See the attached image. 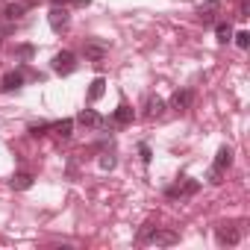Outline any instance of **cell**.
Instances as JSON below:
<instances>
[{
    "mask_svg": "<svg viewBox=\"0 0 250 250\" xmlns=\"http://www.w3.org/2000/svg\"><path fill=\"white\" fill-rule=\"evenodd\" d=\"M229 165H232V147H227V145H224V147L218 150V156H215V165H212L209 183H215V186H218V183H221V177H224V171H227Z\"/></svg>",
    "mask_w": 250,
    "mask_h": 250,
    "instance_id": "obj_1",
    "label": "cell"
},
{
    "mask_svg": "<svg viewBox=\"0 0 250 250\" xmlns=\"http://www.w3.org/2000/svg\"><path fill=\"white\" fill-rule=\"evenodd\" d=\"M53 71H56L59 77L74 74V71H77V56H74L71 50H59V53L53 56Z\"/></svg>",
    "mask_w": 250,
    "mask_h": 250,
    "instance_id": "obj_2",
    "label": "cell"
},
{
    "mask_svg": "<svg viewBox=\"0 0 250 250\" xmlns=\"http://www.w3.org/2000/svg\"><path fill=\"white\" fill-rule=\"evenodd\" d=\"M83 53H85V59H91V62H103V59H106V53H109V44H106V42H100V39H85Z\"/></svg>",
    "mask_w": 250,
    "mask_h": 250,
    "instance_id": "obj_3",
    "label": "cell"
},
{
    "mask_svg": "<svg viewBox=\"0 0 250 250\" xmlns=\"http://www.w3.org/2000/svg\"><path fill=\"white\" fill-rule=\"evenodd\" d=\"M218 15H221V0H206V3L197 9V18H200L203 27H212L218 21Z\"/></svg>",
    "mask_w": 250,
    "mask_h": 250,
    "instance_id": "obj_4",
    "label": "cell"
},
{
    "mask_svg": "<svg viewBox=\"0 0 250 250\" xmlns=\"http://www.w3.org/2000/svg\"><path fill=\"white\" fill-rule=\"evenodd\" d=\"M197 188H200V183H197V180H186V183L171 186L165 194H168V197H191V194H197Z\"/></svg>",
    "mask_w": 250,
    "mask_h": 250,
    "instance_id": "obj_5",
    "label": "cell"
},
{
    "mask_svg": "<svg viewBox=\"0 0 250 250\" xmlns=\"http://www.w3.org/2000/svg\"><path fill=\"white\" fill-rule=\"evenodd\" d=\"M215 235H218V244H238L241 241V227H218L215 229Z\"/></svg>",
    "mask_w": 250,
    "mask_h": 250,
    "instance_id": "obj_6",
    "label": "cell"
},
{
    "mask_svg": "<svg viewBox=\"0 0 250 250\" xmlns=\"http://www.w3.org/2000/svg\"><path fill=\"white\" fill-rule=\"evenodd\" d=\"M24 85V71H9L3 74V80H0V88L3 91H18Z\"/></svg>",
    "mask_w": 250,
    "mask_h": 250,
    "instance_id": "obj_7",
    "label": "cell"
},
{
    "mask_svg": "<svg viewBox=\"0 0 250 250\" xmlns=\"http://www.w3.org/2000/svg\"><path fill=\"white\" fill-rule=\"evenodd\" d=\"M77 121L83 124V127H88V130H97V127H103V124H106V121H103L94 109H83V112L77 115Z\"/></svg>",
    "mask_w": 250,
    "mask_h": 250,
    "instance_id": "obj_8",
    "label": "cell"
},
{
    "mask_svg": "<svg viewBox=\"0 0 250 250\" xmlns=\"http://www.w3.org/2000/svg\"><path fill=\"white\" fill-rule=\"evenodd\" d=\"M47 21H50V27H53L56 33H62V30H68V21H71V18H68V9H65V6H62V9L56 6V9H50V18H47Z\"/></svg>",
    "mask_w": 250,
    "mask_h": 250,
    "instance_id": "obj_9",
    "label": "cell"
},
{
    "mask_svg": "<svg viewBox=\"0 0 250 250\" xmlns=\"http://www.w3.org/2000/svg\"><path fill=\"white\" fill-rule=\"evenodd\" d=\"M180 241V235L174 232V229H153V235H150V244H177Z\"/></svg>",
    "mask_w": 250,
    "mask_h": 250,
    "instance_id": "obj_10",
    "label": "cell"
},
{
    "mask_svg": "<svg viewBox=\"0 0 250 250\" xmlns=\"http://www.w3.org/2000/svg\"><path fill=\"white\" fill-rule=\"evenodd\" d=\"M133 118H136V115H133V109H130L127 103H121V106L115 109V115H112V121H115V124H121V127H127V124H133Z\"/></svg>",
    "mask_w": 250,
    "mask_h": 250,
    "instance_id": "obj_11",
    "label": "cell"
},
{
    "mask_svg": "<svg viewBox=\"0 0 250 250\" xmlns=\"http://www.w3.org/2000/svg\"><path fill=\"white\" fill-rule=\"evenodd\" d=\"M103 91H106V80L103 77H94L91 80V88H88V103H97L103 97Z\"/></svg>",
    "mask_w": 250,
    "mask_h": 250,
    "instance_id": "obj_12",
    "label": "cell"
},
{
    "mask_svg": "<svg viewBox=\"0 0 250 250\" xmlns=\"http://www.w3.org/2000/svg\"><path fill=\"white\" fill-rule=\"evenodd\" d=\"M191 97H194V94H191L188 88H183V91H177V94L171 97V106H174V109H188V106H191Z\"/></svg>",
    "mask_w": 250,
    "mask_h": 250,
    "instance_id": "obj_13",
    "label": "cell"
},
{
    "mask_svg": "<svg viewBox=\"0 0 250 250\" xmlns=\"http://www.w3.org/2000/svg\"><path fill=\"white\" fill-rule=\"evenodd\" d=\"M9 186H12L15 191H27V188H33V174H15V177L9 180Z\"/></svg>",
    "mask_w": 250,
    "mask_h": 250,
    "instance_id": "obj_14",
    "label": "cell"
},
{
    "mask_svg": "<svg viewBox=\"0 0 250 250\" xmlns=\"http://www.w3.org/2000/svg\"><path fill=\"white\" fill-rule=\"evenodd\" d=\"M24 12H27V3H6V9H3V18H6V21H18Z\"/></svg>",
    "mask_w": 250,
    "mask_h": 250,
    "instance_id": "obj_15",
    "label": "cell"
},
{
    "mask_svg": "<svg viewBox=\"0 0 250 250\" xmlns=\"http://www.w3.org/2000/svg\"><path fill=\"white\" fill-rule=\"evenodd\" d=\"M215 33H218V42H221V44L232 42V27H229L227 21H215Z\"/></svg>",
    "mask_w": 250,
    "mask_h": 250,
    "instance_id": "obj_16",
    "label": "cell"
},
{
    "mask_svg": "<svg viewBox=\"0 0 250 250\" xmlns=\"http://www.w3.org/2000/svg\"><path fill=\"white\" fill-rule=\"evenodd\" d=\"M165 112V103L159 100V97H147V106H145V115L147 118H156V115H162Z\"/></svg>",
    "mask_w": 250,
    "mask_h": 250,
    "instance_id": "obj_17",
    "label": "cell"
},
{
    "mask_svg": "<svg viewBox=\"0 0 250 250\" xmlns=\"http://www.w3.org/2000/svg\"><path fill=\"white\" fill-rule=\"evenodd\" d=\"M53 130H56V136H62V139H71L74 121H71V118H65V121H56V124H53Z\"/></svg>",
    "mask_w": 250,
    "mask_h": 250,
    "instance_id": "obj_18",
    "label": "cell"
},
{
    "mask_svg": "<svg viewBox=\"0 0 250 250\" xmlns=\"http://www.w3.org/2000/svg\"><path fill=\"white\" fill-rule=\"evenodd\" d=\"M153 229H156V224H153V221H147V224H145V227L139 229L136 241H139V244H147V241H150V235H153Z\"/></svg>",
    "mask_w": 250,
    "mask_h": 250,
    "instance_id": "obj_19",
    "label": "cell"
},
{
    "mask_svg": "<svg viewBox=\"0 0 250 250\" xmlns=\"http://www.w3.org/2000/svg\"><path fill=\"white\" fill-rule=\"evenodd\" d=\"M50 130H53V124H33V127H30V136L39 139V136H47Z\"/></svg>",
    "mask_w": 250,
    "mask_h": 250,
    "instance_id": "obj_20",
    "label": "cell"
},
{
    "mask_svg": "<svg viewBox=\"0 0 250 250\" xmlns=\"http://www.w3.org/2000/svg\"><path fill=\"white\" fill-rule=\"evenodd\" d=\"M232 39H235V44H238L241 50H247V47H250V33H247V30H241V33H232Z\"/></svg>",
    "mask_w": 250,
    "mask_h": 250,
    "instance_id": "obj_21",
    "label": "cell"
},
{
    "mask_svg": "<svg viewBox=\"0 0 250 250\" xmlns=\"http://www.w3.org/2000/svg\"><path fill=\"white\" fill-rule=\"evenodd\" d=\"M33 53H36V47H33V44H21V47H15V56H18V59H24V62H27V59H33Z\"/></svg>",
    "mask_w": 250,
    "mask_h": 250,
    "instance_id": "obj_22",
    "label": "cell"
},
{
    "mask_svg": "<svg viewBox=\"0 0 250 250\" xmlns=\"http://www.w3.org/2000/svg\"><path fill=\"white\" fill-rule=\"evenodd\" d=\"M139 153H142V162H145V165L153 159V153H150V145H139Z\"/></svg>",
    "mask_w": 250,
    "mask_h": 250,
    "instance_id": "obj_23",
    "label": "cell"
},
{
    "mask_svg": "<svg viewBox=\"0 0 250 250\" xmlns=\"http://www.w3.org/2000/svg\"><path fill=\"white\" fill-rule=\"evenodd\" d=\"M100 168H115V156H109V153H106V156L100 159Z\"/></svg>",
    "mask_w": 250,
    "mask_h": 250,
    "instance_id": "obj_24",
    "label": "cell"
},
{
    "mask_svg": "<svg viewBox=\"0 0 250 250\" xmlns=\"http://www.w3.org/2000/svg\"><path fill=\"white\" fill-rule=\"evenodd\" d=\"M71 3H77V6H88L91 0H71Z\"/></svg>",
    "mask_w": 250,
    "mask_h": 250,
    "instance_id": "obj_25",
    "label": "cell"
}]
</instances>
